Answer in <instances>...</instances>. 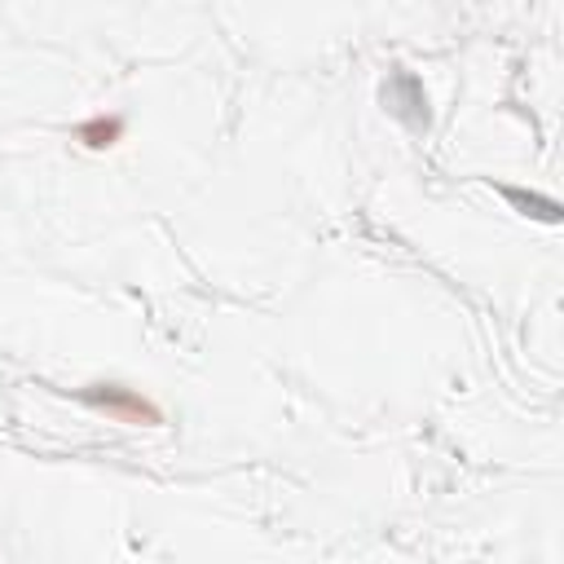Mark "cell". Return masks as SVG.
<instances>
[{
  "mask_svg": "<svg viewBox=\"0 0 564 564\" xmlns=\"http://www.w3.org/2000/svg\"><path fill=\"white\" fill-rule=\"evenodd\" d=\"M123 132H128V119L119 110H101V115H88L75 123V141L84 150H110L123 141Z\"/></svg>",
  "mask_w": 564,
  "mask_h": 564,
  "instance_id": "obj_2",
  "label": "cell"
},
{
  "mask_svg": "<svg viewBox=\"0 0 564 564\" xmlns=\"http://www.w3.org/2000/svg\"><path fill=\"white\" fill-rule=\"evenodd\" d=\"M79 401L101 410L106 419L115 423H132V427H163V405L150 401L145 392L128 388V383H115V379H101V383H88L79 388Z\"/></svg>",
  "mask_w": 564,
  "mask_h": 564,
  "instance_id": "obj_1",
  "label": "cell"
}]
</instances>
